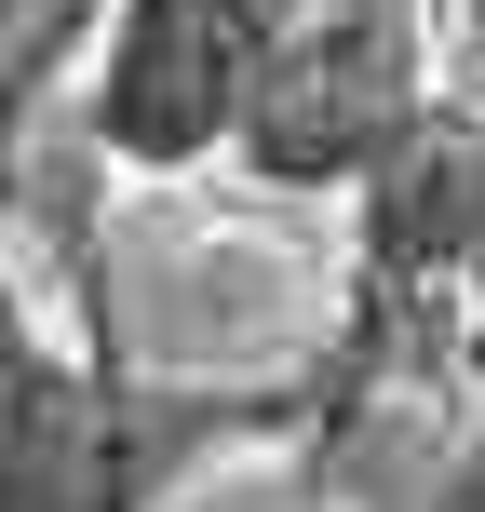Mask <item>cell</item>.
Returning <instances> with one entry per match:
<instances>
[{"mask_svg": "<svg viewBox=\"0 0 485 512\" xmlns=\"http://www.w3.org/2000/svg\"><path fill=\"white\" fill-rule=\"evenodd\" d=\"M418 108H432V27H418V0H310L270 41L230 149L270 189H351V176H378L405 149Z\"/></svg>", "mask_w": 485, "mask_h": 512, "instance_id": "6da1fadb", "label": "cell"}, {"mask_svg": "<svg viewBox=\"0 0 485 512\" xmlns=\"http://www.w3.org/2000/svg\"><path fill=\"white\" fill-rule=\"evenodd\" d=\"M189 512H297V499H270V472H230L216 499H189Z\"/></svg>", "mask_w": 485, "mask_h": 512, "instance_id": "7a4b0ae2", "label": "cell"}]
</instances>
